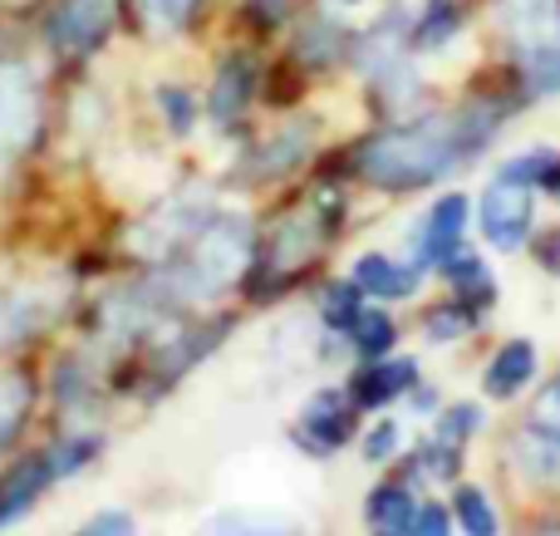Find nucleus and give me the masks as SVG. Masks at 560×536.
Wrapping results in <instances>:
<instances>
[{"label": "nucleus", "instance_id": "obj_26", "mask_svg": "<svg viewBox=\"0 0 560 536\" xmlns=\"http://www.w3.org/2000/svg\"><path fill=\"white\" fill-rule=\"evenodd\" d=\"M197 0H138V10H143V20L153 30H163V35H173V30L187 25V15H192Z\"/></svg>", "mask_w": 560, "mask_h": 536}, {"label": "nucleus", "instance_id": "obj_34", "mask_svg": "<svg viewBox=\"0 0 560 536\" xmlns=\"http://www.w3.org/2000/svg\"><path fill=\"white\" fill-rule=\"evenodd\" d=\"M532 536H560V522H541V527H536Z\"/></svg>", "mask_w": 560, "mask_h": 536}, {"label": "nucleus", "instance_id": "obj_24", "mask_svg": "<svg viewBox=\"0 0 560 536\" xmlns=\"http://www.w3.org/2000/svg\"><path fill=\"white\" fill-rule=\"evenodd\" d=\"M457 30V15H453V0H428V10L418 15V30H413V45L418 49H433L443 45L447 35Z\"/></svg>", "mask_w": 560, "mask_h": 536}, {"label": "nucleus", "instance_id": "obj_29", "mask_svg": "<svg viewBox=\"0 0 560 536\" xmlns=\"http://www.w3.org/2000/svg\"><path fill=\"white\" fill-rule=\"evenodd\" d=\"M526 423H536V429H546V433H556V439H560V380L546 384V389L536 394V404H532V413H526Z\"/></svg>", "mask_w": 560, "mask_h": 536}, {"label": "nucleus", "instance_id": "obj_27", "mask_svg": "<svg viewBox=\"0 0 560 536\" xmlns=\"http://www.w3.org/2000/svg\"><path fill=\"white\" fill-rule=\"evenodd\" d=\"M398 448H404V429H398V419H378L374 429L364 433V458H369V463L398 458Z\"/></svg>", "mask_w": 560, "mask_h": 536}, {"label": "nucleus", "instance_id": "obj_20", "mask_svg": "<svg viewBox=\"0 0 560 536\" xmlns=\"http://www.w3.org/2000/svg\"><path fill=\"white\" fill-rule=\"evenodd\" d=\"M246 94H252V65L232 59V65L222 69V79H217V89H212V114L222 118V124H232L236 108L246 104Z\"/></svg>", "mask_w": 560, "mask_h": 536}, {"label": "nucleus", "instance_id": "obj_21", "mask_svg": "<svg viewBox=\"0 0 560 536\" xmlns=\"http://www.w3.org/2000/svg\"><path fill=\"white\" fill-rule=\"evenodd\" d=\"M477 429H482V409H477V404H453V409H443V419H438L433 443H443V448H457V453H463V443L472 439Z\"/></svg>", "mask_w": 560, "mask_h": 536}, {"label": "nucleus", "instance_id": "obj_13", "mask_svg": "<svg viewBox=\"0 0 560 536\" xmlns=\"http://www.w3.org/2000/svg\"><path fill=\"white\" fill-rule=\"evenodd\" d=\"M536 380V345L532 340H506L487 364V394L492 399H516L526 384Z\"/></svg>", "mask_w": 560, "mask_h": 536}, {"label": "nucleus", "instance_id": "obj_31", "mask_svg": "<svg viewBox=\"0 0 560 536\" xmlns=\"http://www.w3.org/2000/svg\"><path fill=\"white\" fill-rule=\"evenodd\" d=\"M158 108H167V118H173L177 133L192 128V98H187L183 89H158Z\"/></svg>", "mask_w": 560, "mask_h": 536}, {"label": "nucleus", "instance_id": "obj_1", "mask_svg": "<svg viewBox=\"0 0 560 536\" xmlns=\"http://www.w3.org/2000/svg\"><path fill=\"white\" fill-rule=\"evenodd\" d=\"M497 124H502V108H457V114H433L388 128L359 148V173L384 193H413V187L457 173L472 153H482Z\"/></svg>", "mask_w": 560, "mask_h": 536}, {"label": "nucleus", "instance_id": "obj_4", "mask_svg": "<svg viewBox=\"0 0 560 536\" xmlns=\"http://www.w3.org/2000/svg\"><path fill=\"white\" fill-rule=\"evenodd\" d=\"M39 128V84L25 65H0V173L30 148Z\"/></svg>", "mask_w": 560, "mask_h": 536}, {"label": "nucleus", "instance_id": "obj_33", "mask_svg": "<svg viewBox=\"0 0 560 536\" xmlns=\"http://www.w3.org/2000/svg\"><path fill=\"white\" fill-rule=\"evenodd\" d=\"M546 266H556V271H560V236L546 242Z\"/></svg>", "mask_w": 560, "mask_h": 536}, {"label": "nucleus", "instance_id": "obj_32", "mask_svg": "<svg viewBox=\"0 0 560 536\" xmlns=\"http://www.w3.org/2000/svg\"><path fill=\"white\" fill-rule=\"evenodd\" d=\"M541 187H546V193H556V197H560V163H556V158H551V163H546Z\"/></svg>", "mask_w": 560, "mask_h": 536}, {"label": "nucleus", "instance_id": "obj_19", "mask_svg": "<svg viewBox=\"0 0 560 536\" xmlns=\"http://www.w3.org/2000/svg\"><path fill=\"white\" fill-rule=\"evenodd\" d=\"M349 345H354L364 360H384V354L398 345V325L388 321L384 311H364L359 315V325L349 330Z\"/></svg>", "mask_w": 560, "mask_h": 536}, {"label": "nucleus", "instance_id": "obj_6", "mask_svg": "<svg viewBox=\"0 0 560 536\" xmlns=\"http://www.w3.org/2000/svg\"><path fill=\"white\" fill-rule=\"evenodd\" d=\"M497 30L516 45V55L560 45V0H497Z\"/></svg>", "mask_w": 560, "mask_h": 536}, {"label": "nucleus", "instance_id": "obj_9", "mask_svg": "<svg viewBox=\"0 0 560 536\" xmlns=\"http://www.w3.org/2000/svg\"><path fill=\"white\" fill-rule=\"evenodd\" d=\"M65 305V291H49V286H15V291H0V350L25 335L45 330L49 321Z\"/></svg>", "mask_w": 560, "mask_h": 536}, {"label": "nucleus", "instance_id": "obj_10", "mask_svg": "<svg viewBox=\"0 0 560 536\" xmlns=\"http://www.w3.org/2000/svg\"><path fill=\"white\" fill-rule=\"evenodd\" d=\"M418 389V364L413 360H378V364H364V370L349 380V404L354 413H374V409H388L398 394Z\"/></svg>", "mask_w": 560, "mask_h": 536}, {"label": "nucleus", "instance_id": "obj_15", "mask_svg": "<svg viewBox=\"0 0 560 536\" xmlns=\"http://www.w3.org/2000/svg\"><path fill=\"white\" fill-rule=\"evenodd\" d=\"M197 536H300V527L266 508H226L197 527Z\"/></svg>", "mask_w": 560, "mask_h": 536}, {"label": "nucleus", "instance_id": "obj_17", "mask_svg": "<svg viewBox=\"0 0 560 536\" xmlns=\"http://www.w3.org/2000/svg\"><path fill=\"white\" fill-rule=\"evenodd\" d=\"M359 315H364V291H359L354 281H335V286L319 291V321H325L335 335L349 340V330L359 325Z\"/></svg>", "mask_w": 560, "mask_h": 536}, {"label": "nucleus", "instance_id": "obj_3", "mask_svg": "<svg viewBox=\"0 0 560 536\" xmlns=\"http://www.w3.org/2000/svg\"><path fill=\"white\" fill-rule=\"evenodd\" d=\"M477 226H482V236L497 246V252H522L532 226H536L532 183L497 173L492 183L482 187V197H477Z\"/></svg>", "mask_w": 560, "mask_h": 536}, {"label": "nucleus", "instance_id": "obj_28", "mask_svg": "<svg viewBox=\"0 0 560 536\" xmlns=\"http://www.w3.org/2000/svg\"><path fill=\"white\" fill-rule=\"evenodd\" d=\"M74 536H138V522H133V512L108 508V512H94Z\"/></svg>", "mask_w": 560, "mask_h": 536}, {"label": "nucleus", "instance_id": "obj_18", "mask_svg": "<svg viewBox=\"0 0 560 536\" xmlns=\"http://www.w3.org/2000/svg\"><path fill=\"white\" fill-rule=\"evenodd\" d=\"M453 517H457V527H463L467 536H502L497 508H492V498H487L482 488H457Z\"/></svg>", "mask_w": 560, "mask_h": 536}, {"label": "nucleus", "instance_id": "obj_8", "mask_svg": "<svg viewBox=\"0 0 560 536\" xmlns=\"http://www.w3.org/2000/svg\"><path fill=\"white\" fill-rule=\"evenodd\" d=\"M506 458H512V473L536 492H560V439L536 423H522L506 443Z\"/></svg>", "mask_w": 560, "mask_h": 536}, {"label": "nucleus", "instance_id": "obj_30", "mask_svg": "<svg viewBox=\"0 0 560 536\" xmlns=\"http://www.w3.org/2000/svg\"><path fill=\"white\" fill-rule=\"evenodd\" d=\"M408 536H453V512H447L443 502H423Z\"/></svg>", "mask_w": 560, "mask_h": 536}, {"label": "nucleus", "instance_id": "obj_14", "mask_svg": "<svg viewBox=\"0 0 560 536\" xmlns=\"http://www.w3.org/2000/svg\"><path fill=\"white\" fill-rule=\"evenodd\" d=\"M413 517H418V502H413V488H404V482H384L364 502V522L374 536H408Z\"/></svg>", "mask_w": 560, "mask_h": 536}, {"label": "nucleus", "instance_id": "obj_5", "mask_svg": "<svg viewBox=\"0 0 560 536\" xmlns=\"http://www.w3.org/2000/svg\"><path fill=\"white\" fill-rule=\"evenodd\" d=\"M349 433H354V404H349L345 389H319L305 399V409H300L295 419V443L305 453H315V458H329V453H339L349 443Z\"/></svg>", "mask_w": 560, "mask_h": 536}, {"label": "nucleus", "instance_id": "obj_25", "mask_svg": "<svg viewBox=\"0 0 560 536\" xmlns=\"http://www.w3.org/2000/svg\"><path fill=\"white\" fill-rule=\"evenodd\" d=\"M522 74H526V89H532L536 98L556 94L560 89V45L536 49V55H522Z\"/></svg>", "mask_w": 560, "mask_h": 536}, {"label": "nucleus", "instance_id": "obj_7", "mask_svg": "<svg viewBox=\"0 0 560 536\" xmlns=\"http://www.w3.org/2000/svg\"><path fill=\"white\" fill-rule=\"evenodd\" d=\"M114 25V0H59L49 20V45L59 55H89Z\"/></svg>", "mask_w": 560, "mask_h": 536}, {"label": "nucleus", "instance_id": "obj_11", "mask_svg": "<svg viewBox=\"0 0 560 536\" xmlns=\"http://www.w3.org/2000/svg\"><path fill=\"white\" fill-rule=\"evenodd\" d=\"M467 197L463 193H447V197H438L433 202V212H428V222H423V232H418V252H423V261L428 266H443V261H453L457 252H463V232H467Z\"/></svg>", "mask_w": 560, "mask_h": 536}, {"label": "nucleus", "instance_id": "obj_2", "mask_svg": "<svg viewBox=\"0 0 560 536\" xmlns=\"http://www.w3.org/2000/svg\"><path fill=\"white\" fill-rule=\"evenodd\" d=\"M252 266V226L232 212H212L202 226L192 232V242L177 252L173 266V295H222L242 281V271Z\"/></svg>", "mask_w": 560, "mask_h": 536}, {"label": "nucleus", "instance_id": "obj_12", "mask_svg": "<svg viewBox=\"0 0 560 536\" xmlns=\"http://www.w3.org/2000/svg\"><path fill=\"white\" fill-rule=\"evenodd\" d=\"M349 281L364 295H374V301H408L418 291V266H404L384 252H364L349 266Z\"/></svg>", "mask_w": 560, "mask_h": 536}, {"label": "nucleus", "instance_id": "obj_23", "mask_svg": "<svg viewBox=\"0 0 560 536\" xmlns=\"http://www.w3.org/2000/svg\"><path fill=\"white\" fill-rule=\"evenodd\" d=\"M45 453H49V468H55V482H59V478H69V473H79L84 463L98 458V439L94 433H79V439H65Z\"/></svg>", "mask_w": 560, "mask_h": 536}, {"label": "nucleus", "instance_id": "obj_22", "mask_svg": "<svg viewBox=\"0 0 560 536\" xmlns=\"http://www.w3.org/2000/svg\"><path fill=\"white\" fill-rule=\"evenodd\" d=\"M477 325V311L467 301H443L438 311H428V340H463Z\"/></svg>", "mask_w": 560, "mask_h": 536}, {"label": "nucleus", "instance_id": "obj_16", "mask_svg": "<svg viewBox=\"0 0 560 536\" xmlns=\"http://www.w3.org/2000/svg\"><path fill=\"white\" fill-rule=\"evenodd\" d=\"M30 404H35V389H30L25 374L0 370V453L20 439V429H25V419H30Z\"/></svg>", "mask_w": 560, "mask_h": 536}]
</instances>
